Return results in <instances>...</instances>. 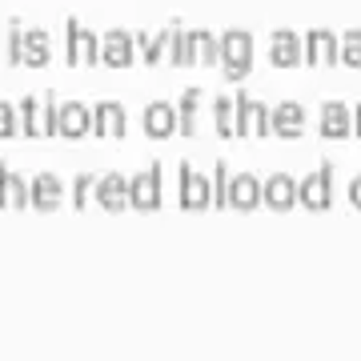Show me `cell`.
<instances>
[{
	"mask_svg": "<svg viewBox=\"0 0 361 361\" xmlns=\"http://www.w3.org/2000/svg\"><path fill=\"white\" fill-rule=\"evenodd\" d=\"M349 205H353V209H361V177H353V180H349Z\"/></svg>",
	"mask_w": 361,
	"mask_h": 361,
	"instance_id": "obj_33",
	"label": "cell"
},
{
	"mask_svg": "<svg viewBox=\"0 0 361 361\" xmlns=\"http://www.w3.org/2000/svg\"><path fill=\"white\" fill-rule=\"evenodd\" d=\"M337 65L345 68H361V32H345V37L337 40Z\"/></svg>",
	"mask_w": 361,
	"mask_h": 361,
	"instance_id": "obj_27",
	"label": "cell"
},
{
	"mask_svg": "<svg viewBox=\"0 0 361 361\" xmlns=\"http://www.w3.org/2000/svg\"><path fill=\"white\" fill-rule=\"evenodd\" d=\"M261 201L269 209H277V213H289V209L297 205V180L289 177V173H273V177L261 185Z\"/></svg>",
	"mask_w": 361,
	"mask_h": 361,
	"instance_id": "obj_13",
	"label": "cell"
},
{
	"mask_svg": "<svg viewBox=\"0 0 361 361\" xmlns=\"http://www.w3.org/2000/svg\"><path fill=\"white\" fill-rule=\"evenodd\" d=\"M353 133H357V137H361V104H357V109H353Z\"/></svg>",
	"mask_w": 361,
	"mask_h": 361,
	"instance_id": "obj_34",
	"label": "cell"
},
{
	"mask_svg": "<svg viewBox=\"0 0 361 361\" xmlns=\"http://www.w3.org/2000/svg\"><path fill=\"white\" fill-rule=\"evenodd\" d=\"M28 189H32V209L37 213H56L61 201H65V185H61V177H52V173H40Z\"/></svg>",
	"mask_w": 361,
	"mask_h": 361,
	"instance_id": "obj_19",
	"label": "cell"
},
{
	"mask_svg": "<svg viewBox=\"0 0 361 361\" xmlns=\"http://www.w3.org/2000/svg\"><path fill=\"white\" fill-rule=\"evenodd\" d=\"M169 37H173V28L169 32H137V52H141V61L145 65H161L169 56Z\"/></svg>",
	"mask_w": 361,
	"mask_h": 361,
	"instance_id": "obj_21",
	"label": "cell"
},
{
	"mask_svg": "<svg viewBox=\"0 0 361 361\" xmlns=\"http://www.w3.org/2000/svg\"><path fill=\"white\" fill-rule=\"evenodd\" d=\"M180 209H185V213L213 209V185H209L201 173H193V165H189V161L180 165Z\"/></svg>",
	"mask_w": 361,
	"mask_h": 361,
	"instance_id": "obj_5",
	"label": "cell"
},
{
	"mask_svg": "<svg viewBox=\"0 0 361 361\" xmlns=\"http://www.w3.org/2000/svg\"><path fill=\"white\" fill-rule=\"evenodd\" d=\"M16 133H20V125H16V104L0 101V141H8Z\"/></svg>",
	"mask_w": 361,
	"mask_h": 361,
	"instance_id": "obj_31",
	"label": "cell"
},
{
	"mask_svg": "<svg viewBox=\"0 0 361 361\" xmlns=\"http://www.w3.org/2000/svg\"><path fill=\"white\" fill-rule=\"evenodd\" d=\"M16 125H20L25 137L40 141V97H20V104H16Z\"/></svg>",
	"mask_w": 361,
	"mask_h": 361,
	"instance_id": "obj_23",
	"label": "cell"
},
{
	"mask_svg": "<svg viewBox=\"0 0 361 361\" xmlns=\"http://www.w3.org/2000/svg\"><path fill=\"white\" fill-rule=\"evenodd\" d=\"M92 133L97 137H109V141H121L129 133V113L121 101H101L92 109Z\"/></svg>",
	"mask_w": 361,
	"mask_h": 361,
	"instance_id": "obj_7",
	"label": "cell"
},
{
	"mask_svg": "<svg viewBox=\"0 0 361 361\" xmlns=\"http://www.w3.org/2000/svg\"><path fill=\"white\" fill-rule=\"evenodd\" d=\"M305 65H317V68L337 65V37L334 32H325V28L305 32Z\"/></svg>",
	"mask_w": 361,
	"mask_h": 361,
	"instance_id": "obj_15",
	"label": "cell"
},
{
	"mask_svg": "<svg viewBox=\"0 0 361 361\" xmlns=\"http://www.w3.org/2000/svg\"><path fill=\"white\" fill-rule=\"evenodd\" d=\"M297 205L313 209V213H325L334 205V165H322L305 180H297Z\"/></svg>",
	"mask_w": 361,
	"mask_h": 361,
	"instance_id": "obj_2",
	"label": "cell"
},
{
	"mask_svg": "<svg viewBox=\"0 0 361 361\" xmlns=\"http://www.w3.org/2000/svg\"><path fill=\"white\" fill-rule=\"evenodd\" d=\"M269 61H273L277 68H297L301 61H305V40L297 37V32H289V28L273 32V40H269Z\"/></svg>",
	"mask_w": 361,
	"mask_h": 361,
	"instance_id": "obj_12",
	"label": "cell"
},
{
	"mask_svg": "<svg viewBox=\"0 0 361 361\" xmlns=\"http://www.w3.org/2000/svg\"><path fill=\"white\" fill-rule=\"evenodd\" d=\"M97 205L109 209V213H125L129 209V180L121 173H109V177L97 180Z\"/></svg>",
	"mask_w": 361,
	"mask_h": 361,
	"instance_id": "obj_17",
	"label": "cell"
},
{
	"mask_svg": "<svg viewBox=\"0 0 361 361\" xmlns=\"http://www.w3.org/2000/svg\"><path fill=\"white\" fill-rule=\"evenodd\" d=\"M213 125H217V137H237V101L233 97H217L213 104Z\"/></svg>",
	"mask_w": 361,
	"mask_h": 361,
	"instance_id": "obj_24",
	"label": "cell"
},
{
	"mask_svg": "<svg viewBox=\"0 0 361 361\" xmlns=\"http://www.w3.org/2000/svg\"><path fill=\"white\" fill-rule=\"evenodd\" d=\"M92 189H97V177H89V173H80V177L73 180V205H77L80 213L92 205Z\"/></svg>",
	"mask_w": 361,
	"mask_h": 361,
	"instance_id": "obj_30",
	"label": "cell"
},
{
	"mask_svg": "<svg viewBox=\"0 0 361 361\" xmlns=\"http://www.w3.org/2000/svg\"><path fill=\"white\" fill-rule=\"evenodd\" d=\"M229 205L241 209V213H249V209L261 205V180L253 177V173H237V177H229Z\"/></svg>",
	"mask_w": 361,
	"mask_h": 361,
	"instance_id": "obj_20",
	"label": "cell"
},
{
	"mask_svg": "<svg viewBox=\"0 0 361 361\" xmlns=\"http://www.w3.org/2000/svg\"><path fill=\"white\" fill-rule=\"evenodd\" d=\"M221 68H225V80H245L253 73V37L241 32V28H233L221 37Z\"/></svg>",
	"mask_w": 361,
	"mask_h": 361,
	"instance_id": "obj_1",
	"label": "cell"
},
{
	"mask_svg": "<svg viewBox=\"0 0 361 361\" xmlns=\"http://www.w3.org/2000/svg\"><path fill=\"white\" fill-rule=\"evenodd\" d=\"M129 205L141 209V213L161 209V165H149L145 173L129 177Z\"/></svg>",
	"mask_w": 361,
	"mask_h": 361,
	"instance_id": "obj_4",
	"label": "cell"
},
{
	"mask_svg": "<svg viewBox=\"0 0 361 361\" xmlns=\"http://www.w3.org/2000/svg\"><path fill=\"white\" fill-rule=\"evenodd\" d=\"M52 56V40L44 28H25L20 32V65L25 68H44Z\"/></svg>",
	"mask_w": 361,
	"mask_h": 361,
	"instance_id": "obj_14",
	"label": "cell"
},
{
	"mask_svg": "<svg viewBox=\"0 0 361 361\" xmlns=\"http://www.w3.org/2000/svg\"><path fill=\"white\" fill-rule=\"evenodd\" d=\"M193 65H221V37L217 32H209V28H197L193 32Z\"/></svg>",
	"mask_w": 361,
	"mask_h": 361,
	"instance_id": "obj_22",
	"label": "cell"
},
{
	"mask_svg": "<svg viewBox=\"0 0 361 361\" xmlns=\"http://www.w3.org/2000/svg\"><path fill=\"white\" fill-rule=\"evenodd\" d=\"M197 104H201V92L197 89H189L180 97V104H177V133L180 137H193L197 133Z\"/></svg>",
	"mask_w": 361,
	"mask_h": 361,
	"instance_id": "obj_25",
	"label": "cell"
},
{
	"mask_svg": "<svg viewBox=\"0 0 361 361\" xmlns=\"http://www.w3.org/2000/svg\"><path fill=\"white\" fill-rule=\"evenodd\" d=\"M65 56L68 65L77 68H92L101 61V44H97V32L80 25V20H68V32H65Z\"/></svg>",
	"mask_w": 361,
	"mask_h": 361,
	"instance_id": "obj_3",
	"label": "cell"
},
{
	"mask_svg": "<svg viewBox=\"0 0 361 361\" xmlns=\"http://www.w3.org/2000/svg\"><path fill=\"white\" fill-rule=\"evenodd\" d=\"M169 65H193V32H185V28H173V37H169Z\"/></svg>",
	"mask_w": 361,
	"mask_h": 361,
	"instance_id": "obj_26",
	"label": "cell"
},
{
	"mask_svg": "<svg viewBox=\"0 0 361 361\" xmlns=\"http://www.w3.org/2000/svg\"><path fill=\"white\" fill-rule=\"evenodd\" d=\"M92 133V109L80 101H65L61 104V121H56V137L65 141H85Z\"/></svg>",
	"mask_w": 361,
	"mask_h": 361,
	"instance_id": "obj_8",
	"label": "cell"
},
{
	"mask_svg": "<svg viewBox=\"0 0 361 361\" xmlns=\"http://www.w3.org/2000/svg\"><path fill=\"white\" fill-rule=\"evenodd\" d=\"M141 125H145V137H149V141H169V137L177 133V109L169 101H153L145 109Z\"/></svg>",
	"mask_w": 361,
	"mask_h": 361,
	"instance_id": "obj_11",
	"label": "cell"
},
{
	"mask_svg": "<svg viewBox=\"0 0 361 361\" xmlns=\"http://www.w3.org/2000/svg\"><path fill=\"white\" fill-rule=\"evenodd\" d=\"M209 185H213V209H225L229 205V169H225V161H217Z\"/></svg>",
	"mask_w": 361,
	"mask_h": 361,
	"instance_id": "obj_29",
	"label": "cell"
},
{
	"mask_svg": "<svg viewBox=\"0 0 361 361\" xmlns=\"http://www.w3.org/2000/svg\"><path fill=\"white\" fill-rule=\"evenodd\" d=\"M353 133V113L341 101H325L322 104V137L325 141H345Z\"/></svg>",
	"mask_w": 361,
	"mask_h": 361,
	"instance_id": "obj_16",
	"label": "cell"
},
{
	"mask_svg": "<svg viewBox=\"0 0 361 361\" xmlns=\"http://www.w3.org/2000/svg\"><path fill=\"white\" fill-rule=\"evenodd\" d=\"M32 205V189L25 177H16L8 165H0V209H28Z\"/></svg>",
	"mask_w": 361,
	"mask_h": 361,
	"instance_id": "obj_18",
	"label": "cell"
},
{
	"mask_svg": "<svg viewBox=\"0 0 361 361\" xmlns=\"http://www.w3.org/2000/svg\"><path fill=\"white\" fill-rule=\"evenodd\" d=\"M237 137H269V104L261 97H237Z\"/></svg>",
	"mask_w": 361,
	"mask_h": 361,
	"instance_id": "obj_6",
	"label": "cell"
},
{
	"mask_svg": "<svg viewBox=\"0 0 361 361\" xmlns=\"http://www.w3.org/2000/svg\"><path fill=\"white\" fill-rule=\"evenodd\" d=\"M20 32H25L20 25L8 28V65H20Z\"/></svg>",
	"mask_w": 361,
	"mask_h": 361,
	"instance_id": "obj_32",
	"label": "cell"
},
{
	"mask_svg": "<svg viewBox=\"0 0 361 361\" xmlns=\"http://www.w3.org/2000/svg\"><path fill=\"white\" fill-rule=\"evenodd\" d=\"M56 121H61V104L56 97H40V137H56Z\"/></svg>",
	"mask_w": 361,
	"mask_h": 361,
	"instance_id": "obj_28",
	"label": "cell"
},
{
	"mask_svg": "<svg viewBox=\"0 0 361 361\" xmlns=\"http://www.w3.org/2000/svg\"><path fill=\"white\" fill-rule=\"evenodd\" d=\"M269 133L285 137V141H297L301 133H305V109L297 101H281L269 109Z\"/></svg>",
	"mask_w": 361,
	"mask_h": 361,
	"instance_id": "obj_10",
	"label": "cell"
},
{
	"mask_svg": "<svg viewBox=\"0 0 361 361\" xmlns=\"http://www.w3.org/2000/svg\"><path fill=\"white\" fill-rule=\"evenodd\" d=\"M133 61H137V40H133L125 28L104 32V40H101V65H109V68H129Z\"/></svg>",
	"mask_w": 361,
	"mask_h": 361,
	"instance_id": "obj_9",
	"label": "cell"
}]
</instances>
